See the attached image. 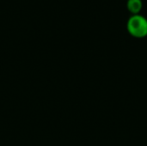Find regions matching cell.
<instances>
[{"mask_svg": "<svg viewBox=\"0 0 147 146\" xmlns=\"http://www.w3.org/2000/svg\"><path fill=\"white\" fill-rule=\"evenodd\" d=\"M128 33L135 38H143L147 35V18L140 14L132 15L127 22Z\"/></svg>", "mask_w": 147, "mask_h": 146, "instance_id": "cell-1", "label": "cell"}, {"mask_svg": "<svg viewBox=\"0 0 147 146\" xmlns=\"http://www.w3.org/2000/svg\"><path fill=\"white\" fill-rule=\"evenodd\" d=\"M142 0H127V8L133 15L140 14V12L142 9Z\"/></svg>", "mask_w": 147, "mask_h": 146, "instance_id": "cell-2", "label": "cell"}]
</instances>
